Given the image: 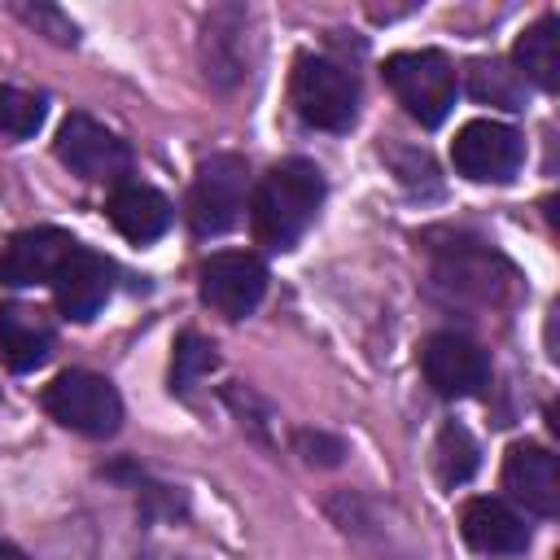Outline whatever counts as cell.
<instances>
[{"label": "cell", "instance_id": "cell-1", "mask_svg": "<svg viewBox=\"0 0 560 560\" xmlns=\"http://www.w3.org/2000/svg\"><path fill=\"white\" fill-rule=\"evenodd\" d=\"M324 206V175L315 162L306 158H289L280 166H271L258 188L249 192V228H254V241L267 245V249H293L306 228L315 223Z\"/></svg>", "mask_w": 560, "mask_h": 560}, {"label": "cell", "instance_id": "cell-2", "mask_svg": "<svg viewBox=\"0 0 560 560\" xmlns=\"http://www.w3.org/2000/svg\"><path fill=\"white\" fill-rule=\"evenodd\" d=\"M381 74H385L389 92L398 96V105L420 127L446 122V114L455 105V92H459V79H455V66H451L446 52H438V48L394 52V57H385Z\"/></svg>", "mask_w": 560, "mask_h": 560}, {"label": "cell", "instance_id": "cell-3", "mask_svg": "<svg viewBox=\"0 0 560 560\" xmlns=\"http://www.w3.org/2000/svg\"><path fill=\"white\" fill-rule=\"evenodd\" d=\"M293 109L302 122L319 131H350L359 118V83L341 61L302 52L293 61V83H289Z\"/></svg>", "mask_w": 560, "mask_h": 560}, {"label": "cell", "instance_id": "cell-4", "mask_svg": "<svg viewBox=\"0 0 560 560\" xmlns=\"http://www.w3.org/2000/svg\"><path fill=\"white\" fill-rule=\"evenodd\" d=\"M249 201V162L241 153H210L188 188V223L197 236H223L236 228Z\"/></svg>", "mask_w": 560, "mask_h": 560}, {"label": "cell", "instance_id": "cell-5", "mask_svg": "<svg viewBox=\"0 0 560 560\" xmlns=\"http://www.w3.org/2000/svg\"><path fill=\"white\" fill-rule=\"evenodd\" d=\"M44 411L70 429V433H83V438H109L118 433L122 424V398L118 389L96 376V372H83V368H70L61 372L48 389H44Z\"/></svg>", "mask_w": 560, "mask_h": 560}, {"label": "cell", "instance_id": "cell-6", "mask_svg": "<svg viewBox=\"0 0 560 560\" xmlns=\"http://www.w3.org/2000/svg\"><path fill=\"white\" fill-rule=\"evenodd\" d=\"M525 140L499 118H472L451 140V166L472 184H508L521 171Z\"/></svg>", "mask_w": 560, "mask_h": 560}, {"label": "cell", "instance_id": "cell-7", "mask_svg": "<svg viewBox=\"0 0 560 560\" xmlns=\"http://www.w3.org/2000/svg\"><path fill=\"white\" fill-rule=\"evenodd\" d=\"M57 162L70 166L79 179H92V184H114L131 171V149L127 140H118L105 122L88 118V114H70L61 127H57Z\"/></svg>", "mask_w": 560, "mask_h": 560}, {"label": "cell", "instance_id": "cell-8", "mask_svg": "<svg viewBox=\"0 0 560 560\" xmlns=\"http://www.w3.org/2000/svg\"><path fill=\"white\" fill-rule=\"evenodd\" d=\"M197 289H201V302L223 319H245L267 293V262L241 249L210 254L197 271Z\"/></svg>", "mask_w": 560, "mask_h": 560}, {"label": "cell", "instance_id": "cell-9", "mask_svg": "<svg viewBox=\"0 0 560 560\" xmlns=\"http://www.w3.org/2000/svg\"><path fill=\"white\" fill-rule=\"evenodd\" d=\"M420 372L438 398H472L490 381V354L464 332H433L420 346Z\"/></svg>", "mask_w": 560, "mask_h": 560}, {"label": "cell", "instance_id": "cell-10", "mask_svg": "<svg viewBox=\"0 0 560 560\" xmlns=\"http://www.w3.org/2000/svg\"><path fill=\"white\" fill-rule=\"evenodd\" d=\"M249 13L236 4H219L201 22V70L210 83L232 88L249 74Z\"/></svg>", "mask_w": 560, "mask_h": 560}, {"label": "cell", "instance_id": "cell-11", "mask_svg": "<svg viewBox=\"0 0 560 560\" xmlns=\"http://www.w3.org/2000/svg\"><path fill=\"white\" fill-rule=\"evenodd\" d=\"M109 293H114V262L105 254H96V249L74 245L70 258L61 262V271L52 276L57 311L66 319H74V324H88L109 302Z\"/></svg>", "mask_w": 560, "mask_h": 560}, {"label": "cell", "instance_id": "cell-12", "mask_svg": "<svg viewBox=\"0 0 560 560\" xmlns=\"http://www.w3.org/2000/svg\"><path fill=\"white\" fill-rule=\"evenodd\" d=\"M79 241L66 236L61 228H26L18 232L4 254H0V284L9 289H31V284H52L61 262L70 258Z\"/></svg>", "mask_w": 560, "mask_h": 560}, {"label": "cell", "instance_id": "cell-13", "mask_svg": "<svg viewBox=\"0 0 560 560\" xmlns=\"http://www.w3.org/2000/svg\"><path fill=\"white\" fill-rule=\"evenodd\" d=\"M503 490L538 516L560 512V464L538 442H512L503 455Z\"/></svg>", "mask_w": 560, "mask_h": 560}, {"label": "cell", "instance_id": "cell-14", "mask_svg": "<svg viewBox=\"0 0 560 560\" xmlns=\"http://www.w3.org/2000/svg\"><path fill=\"white\" fill-rule=\"evenodd\" d=\"M459 534L481 556H521L529 547L525 516L503 499H468L459 512Z\"/></svg>", "mask_w": 560, "mask_h": 560}, {"label": "cell", "instance_id": "cell-15", "mask_svg": "<svg viewBox=\"0 0 560 560\" xmlns=\"http://www.w3.org/2000/svg\"><path fill=\"white\" fill-rule=\"evenodd\" d=\"M52 324L44 311L35 306H22V302H4L0 306V354L13 372H35L48 363L52 354Z\"/></svg>", "mask_w": 560, "mask_h": 560}, {"label": "cell", "instance_id": "cell-16", "mask_svg": "<svg viewBox=\"0 0 560 560\" xmlns=\"http://www.w3.org/2000/svg\"><path fill=\"white\" fill-rule=\"evenodd\" d=\"M109 223L118 228V236H127L131 245H149L171 228V201L153 188V184H118L109 197Z\"/></svg>", "mask_w": 560, "mask_h": 560}, {"label": "cell", "instance_id": "cell-17", "mask_svg": "<svg viewBox=\"0 0 560 560\" xmlns=\"http://www.w3.org/2000/svg\"><path fill=\"white\" fill-rule=\"evenodd\" d=\"M512 61L521 79H529L542 92H556L560 88V18L542 13L534 26H525L512 48Z\"/></svg>", "mask_w": 560, "mask_h": 560}, {"label": "cell", "instance_id": "cell-18", "mask_svg": "<svg viewBox=\"0 0 560 560\" xmlns=\"http://www.w3.org/2000/svg\"><path fill=\"white\" fill-rule=\"evenodd\" d=\"M477 464H481V446H477V438L464 429V424H442L438 429V442H433V468H438V481L442 486H464L472 472H477Z\"/></svg>", "mask_w": 560, "mask_h": 560}, {"label": "cell", "instance_id": "cell-19", "mask_svg": "<svg viewBox=\"0 0 560 560\" xmlns=\"http://www.w3.org/2000/svg\"><path fill=\"white\" fill-rule=\"evenodd\" d=\"M468 92H472V101L499 105V109H521L525 105V79L508 61H494V57L490 61L477 57L468 66Z\"/></svg>", "mask_w": 560, "mask_h": 560}, {"label": "cell", "instance_id": "cell-20", "mask_svg": "<svg viewBox=\"0 0 560 560\" xmlns=\"http://www.w3.org/2000/svg\"><path fill=\"white\" fill-rule=\"evenodd\" d=\"M219 368V354L214 346L201 337V332H184L175 341V359H171V389L175 394H192V385L201 376H210Z\"/></svg>", "mask_w": 560, "mask_h": 560}, {"label": "cell", "instance_id": "cell-21", "mask_svg": "<svg viewBox=\"0 0 560 560\" xmlns=\"http://www.w3.org/2000/svg\"><path fill=\"white\" fill-rule=\"evenodd\" d=\"M39 127H44V101L22 92V88L0 83V131L13 136V140H26Z\"/></svg>", "mask_w": 560, "mask_h": 560}, {"label": "cell", "instance_id": "cell-22", "mask_svg": "<svg viewBox=\"0 0 560 560\" xmlns=\"http://www.w3.org/2000/svg\"><path fill=\"white\" fill-rule=\"evenodd\" d=\"M293 446H298V455L311 468H337L346 459V442L337 433H324V429H298L293 433Z\"/></svg>", "mask_w": 560, "mask_h": 560}, {"label": "cell", "instance_id": "cell-23", "mask_svg": "<svg viewBox=\"0 0 560 560\" xmlns=\"http://www.w3.org/2000/svg\"><path fill=\"white\" fill-rule=\"evenodd\" d=\"M13 13H18L26 26H35L39 35H48L52 44H74V39H79L74 22H70L61 9H52V4H13Z\"/></svg>", "mask_w": 560, "mask_h": 560}, {"label": "cell", "instance_id": "cell-24", "mask_svg": "<svg viewBox=\"0 0 560 560\" xmlns=\"http://www.w3.org/2000/svg\"><path fill=\"white\" fill-rule=\"evenodd\" d=\"M0 560H26V556H22L13 542H4V538H0Z\"/></svg>", "mask_w": 560, "mask_h": 560}]
</instances>
